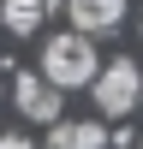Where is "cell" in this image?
<instances>
[{"mask_svg": "<svg viewBox=\"0 0 143 149\" xmlns=\"http://www.w3.org/2000/svg\"><path fill=\"white\" fill-rule=\"evenodd\" d=\"M95 36H83V30H66V36H48V48H42V78L54 84V90H83V84L95 78Z\"/></svg>", "mask_w": 143, "mask_h": 149, "instance_id": "1", "label": "cell"}, {"mask_svg": "<svg viewBox=\"0 0 143 149\" xmlns=\"http://www.w3.org/2000/svg\"><path fill=\"white\" fill-rule=\"evenodd\" d=\"M66 12H72V30L107 36V30H119V18H125V0H66Z\"/></svg>", "mask_w": 143, "mask_h": 149, "instance_id": "4", "label": "cell"}, {"mask_svg": "<svg viewBox=\"0 0 143 149\" xmlns=\"http://www.w3.org/2000/svg\"><path fill=\"white\" fill-rule=\"evenodd\" d=\"M12 102H18L24 119H36V125H54L66 107H60V90L42 78V72H18V84H12Z\"/></svg>", "mask_w": 143, "mask_h": 149, "instance_id": "3", "label": "cell"}, {"mask_svg": "<svg viewBox=\"0 0 143 149\" xmlns=\"http://www.w3.org/2000/svg\"><path fill=\"white\" fill-rule=\"evenodd\" d=\"M0 149H36L30 137H18V131H6V137H0Z\"/></svg>", "mask_w": 143, "mask_h": 149, "instance_id": "7", "label": "cell"}, {"mask_svg": "<svg viewBox=\"0 0 143 149\" xmlns=\"http://www.w3.org/2000/svg\"><path fill=\"white\" fill-rule=\"evenodd\" d=\"M42 18H48V0H0V24L12 36H36Z\"/></svg>", "mask_w": 143, "mask_h": 149, "instance_id": "6", "label": "cell"}, {"mask_svg": "<svg viewBox=\"0 0 143 149\" xmlns=\"http://www.w3.org/2000/svg\"><path fill=\"white\" fill-rule=\"evenodd\" d=\"M137 102H143V84H137Z\"/></svg>", "mask_w": 143, "mask_h": 149, "instance_id": "8", "label": "cell"}, {"mask_svg": "<svg viewBox=\"0 0 143 149\" xmlns=\"http://www.w3.org/2000/svg\"><path fill=\"white\" fill-rule=\"evenodd\" d=\"M137 30H143V24H137Z\"/></svg>", "mask_w": 143, "mask_h": 149, "instance_id": "9", "label": "cell"}, {"mask_svg": "<svg viewBox=\"0 0 143 149\" xmlns=\"http://www.w3.org/2000/svg\"><path fill=\"white\" fill-rule=\"evenodd\" d=\"M48 149H107V131L95 119H54L48 125Z\"/></svg>", "mask_w": 143, "mask_h": 149, "instance_id": "5", "label": "cell"}, {"mask_svg": "<svg viewBox=\"0 0 143 149\" xmlns=\"http://www.w3.org/2000/svg\"><path fill=\"white\" fill-rule=\"evenodd\" d=\"M137 84H143V72L131 66V60H107V66L90 78L95 107H101V113H131V107H137Z\"/></svg>", "mask_w": 143, "mask_h": 149, "instance_id": "2", "label": "cell"}]
</instances>
